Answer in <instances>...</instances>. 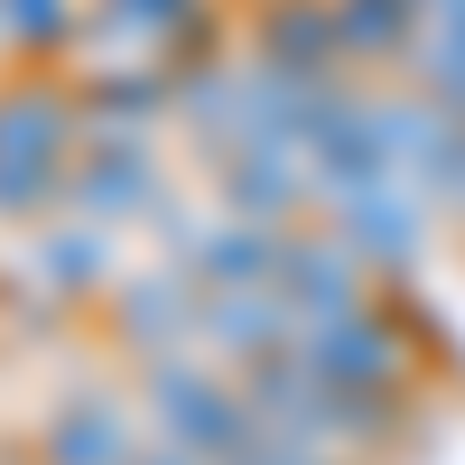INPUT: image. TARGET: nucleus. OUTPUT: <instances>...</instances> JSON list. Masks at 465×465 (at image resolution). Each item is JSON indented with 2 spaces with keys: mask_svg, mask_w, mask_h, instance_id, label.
I'll return each mask as SVG.
<instances>
[{
  "mask_svg": "<svg viewBox=\"0 0 465 465\" xmlns=\"http://www.w3.org/2000/svg\"><path fill=\"white\" fill-rule=\"evenodd\" d=\"M65 168V112L47 94H10L0 103V205H37Z\"/></svg>",
  "mask_w": 465,
  "mask_h": 465,
  "instance_id": "f257e3e1",
  "label": "nucleus"
},
{
  "mask_svg": "<svg viewBox=\"0 0 465 465\" xmlns=\"http://www.w3.org/2000/svg\"><path fill=\"white\" fill-rule=\"evenodd\" d=\"M0 19H10L19 37H37V47H56L65 37V0H0Z\"/></svg>",
  "mask_w": 465,
  "mask_h": 465,
  "instance_id": "20e7f679",
  "label": "nucleus"
},
{
  "mask_svg": "<svg viewBox=\"0 0 465 465\" xmlns=\"http://www.w3.org/2000/svg\"><path fill=\"white\" fill-rule=\"evenodd\" d=\"M47 456H56V465H131V429H122L103 401H74L56 429H47Z\"/></svg>",
  "mask_w": 465,
  "mask_h": 465,
  "instance_id": "f03ea898",
  "label": "nucleus"
},
{
  "mask_svg": "<svg viewBox=\"0 0 465 465\" xmlns=\"http://www.w3.org/2000/svg\"><path fill=\"white\" fill-rule=\"evenodd\" d=\"M74 196L103 205V214H122V205H140V196H149V177H140L131 149H112V159H94V168H84V186H74Z\"/></svg>",
  "mask_w": 465,
  "mask_h": 465,
  "instance_id": "7ed1b4c3",
  "label": "nucleus"
}]
</instances>
